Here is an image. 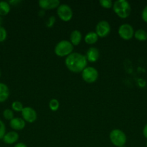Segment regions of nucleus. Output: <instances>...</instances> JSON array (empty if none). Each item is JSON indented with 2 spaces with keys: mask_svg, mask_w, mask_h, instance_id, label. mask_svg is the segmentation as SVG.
Returning a JSON list of instances; mask_svg holds the SVG:
<instances>
[{
  "mask_svg": "<svg viewBox=\"0 0 147 147\" xmlns=\"http://www.w3.org/2000/svg\"><path fill=\"white\" fill-rule=\"evenodd\" d=\"M99 4L105 9L112 8L113 2L111 0H99Z\"/></svg>",
  "mask_w": 147,
  "mask_h": 147,
  "instance_id": "4be33fe9",
  "label": "nucleus"
},
{
  "mask_svg": "<svg viewBox=\"0 0 147 147\" xmlns=\"http://www.w3.org/2000/svg\"><path fill=\"white\" fill-rule=\"evenodd\" d=\"M134 29L131 24H122L118 27V33L120 37L124 40H130L134 36Z\"/></svg>",
  "mask_w": 147,
  "mask_h": 147,
  "instance_id": "0eeeda50",
  "label": "nucleus"
},
{
  "mask_svg": "<svg viewBox=\"0 0 147 147\" xmlns=\"http://www.w3.org/2000/svg\"><path fill=\"white\" fill-rule=\"evenodd\" d=\"M114 12L121 19H126L131 13V7L126 0H117L112 5Z\"/></svg>",
  "mask_w": 147,
  "mask_h": 147,
  "instance_id": "f03ea898",
  "label": "nucleus"
},
{
  "mask_svg": "<svg viewBox=\"0 0 147 147\" xmlns=\"http://www.w3.org/2000/svg\"><path fill=\"white\" fill-rule=\"evenodd\" d=\"M109 137L111 143L117 147L124 146L126 143V135L120 129H116L111 131Z\"/></svg>",
  "mask_w": 147,
  "mask_h": 147,
  "instance_id": "20e7f679",
  "label": "nucleus"
},
{
  "mask_svg": "<svg viewBox=\"0 0 147 147\" xmlns=\"http://www.w3.org/2000/svg\"><path fill=\"white\" fill-rule=\"evenodd\" d=\"M14 147H27V146L25 144L20 142V143L16 144L14 146Z\"/></svg>",
  "mask_w": 147,
  "mask_h": 147,
  "instance_id": "cd10ccee",
  "label": "nucleus"
},
{
  "mask_svg": "<svg viewBox=\"0 0 147 147\" xmlns=\"http://www.w3.org/2000/svg\"><path fill=\"white\" fill-rule=\"evenodd\" d=\"M133 37L138 41H146L147 40V32L143 29H138L135 31Z\"/></svg>",
  "mask_w": 147,
  "mask_h": 147,
  "instance_id": "a211bd4d",
  "label": "nucleus"
},
{
  "mask_svg": "<svg viewBox=\"0 0 147 147\" xmlns=\"http://www.w3.org/2000/svg\"><path fill=\"white\" fill-rule=\"evenodd\" d=\"M11 7L8 1H0V16H6L10 13Z\"/></svg>",
  "mask_w": 147,
  "mask_h": 147,
  "instance_id": "f3484780",
  "label": "nucleus"
},
{
  "mask_svg": "<svg viewBox=\"0 0 147 147\" xmlns=\"http://www.w3.org/2000/svg\"><path fill=\"white\" fill-rule=\"evenodd\" d=\"M82 39V34L79 30H74L70 34V42L74 46H76L81 42Z\"/></svg>",
  "mask_w": 147,
  "mask_h": 147,
  "instance_id": "4468645a",
  "label": "nucleus"
},
{
  "mask_svg": "<svg viewBox=\"0 0 147 147\" xmlns=\"http://www.w3.org/2000/svg\"><path fill=\"white\" fill-rule=\"evenodd\" d=\"M141 17L145 22L147 23V5L145 6L141 12Z\"/></svg>",
  "mask_w": 147,
  "mask_h": 147,
  "instance_id": "a878e982",
  "label": "nucleus"
},
{
  "mask_svg": "<svg viewBox=\"0 0 147 147\" xmlns=\"http://www.w3.org/2000/svg\"><path fill=\"white\" fill-rule=\"evenodd\" d=\"M65 65L69 70L74 73H82L87 65L86 56L79 53H73L65 59Z\"/></svg>",
  "mask_w": 147,
  "mask_h": 147,
  "instance_id": "f257e3e1",
  "label": "nucleus"
},
{
  "mask_svg": "<svg viewBox=\"0 0 147 147\" xmlns=\"http://www.w3.org/2000/svg\"><path fill=\"white\" fill-rule=\"evenodd\" d=\"M7 37V32L6 29L2 26H0V42H3Z\"/></svg>",
  "mask_w": 147,
  "mask_h": 147,
  "instance_id": "5701e85b",
  "label": "nucleus"
},
{
  "mask_svg": "<svg viewBox=\"0 0 147 147\" xmlns=\"http://www.w3.org/2000/svg\"><path fill=\"white\" fill-rule=\"evenodd\" d=\"M38 4L42 9L47 10L58 8L61 3L59 0H40Z\"/></svg>",
  "mask_w": 147,
  "mask_h": 147,
  "instance_id": "9d476101",
  "label": "nucleus"
},
{
  "mask_svg": "<svg viewBox=\"0 0 147 147\" xmlns=\"http://www.w3.org/2000/svg\"><path fill=\"white\" fill-rule=\"evenodd\" d=\"M21 113L22 119H24V121L27 123H33L35 121L37 118V112L33 108L30 107V106L24 107Z\"/></svg>",
  "mask_w": 147,
  "mask_h": 147,
  "instance_id": "1a4fd4ad",
  "label": "nucleus"
},
{
  "mask_svg": "<svg viewBox=\"0 0 147 147\" xmlns=\"http://www.w3.org/2000/svg\"><path fill=\"white\" fill-rule=\"evenodd\" d=\"M48 106L49 109H50V111H58V109H59L60 103H59V101L57 99L53 98L49 101Z\"/></svg>",
  "mask_w": 147,
  "mask_h": 147,
  "instance_id": "6ab92c4d",
  "label": "nucleus"
},
{
  "mask_svg": "<svg viewBox=\"0 0 147 147\" xmlns=\"http://www.w3.org/2000/svg\"><path fill=\"white\" fill-rule=\"evenodd\" d=\"M86 58L87 62L95 63L99 57V51L97 47H90L86 53Z\"/></svg>",
  "mask_w": 147,
  "mask_h": 147,
  "instance_id": "9b49d317",
  "label": "nucleus"
},
{
  "mask_svg": "<svg viewBox=\"0 0 147 147\" xmlns=\"http://www.w3.org/2000/svg\"><path fill=\"white\" fill-rule=\"evenodd\" d=\"M19 139V134L17 132L15 131H9L5 134L4 138H3V142L5 144L9 145L14 144L16 142L18 141Z\"/></svg>",
  "mask_w": 147,
  "mask_h": 147,
  "instance_id": "ddd939ff",
  "label": "nucleus"
},
{
  "mask_svg": "<svg viewBox=\"0 0 147 147\" xmlns=\"http://www.w3.org/2000/svg\"><path fill=\"white\" fill-rule=\"evenodd\" d=\"M55 22H56V17L54 16H50L46 21V24L48 27H52L54 25Z\"/></svg>",
  "mask_w": 147,
  "mask_h": 147,
  "instance_id": "393cba45",
  "label": "nucleus"
},
{
  "mask_svg": "<svg viewBox=\"0 0 147 147\" xmlns=\"http://www.w3.org/2000/svg\"><path fill=\"white\" fill-rule=\"evenodd\" d=\"M44 11H45V10H41V11H39V15L42 16V15H43V14H45Z\"/></svg>",
  "mask_w": 147,
  "mask_h": 147,
  "instance_id": "c85d7f7f",
  "label": "nucleus"
},
{
  "mask_svg": "<svg viewBox=\"0 0 147 147\" xmlns=\"http://www.w3.org/2000/svg\"><path fill=\"white\" fill-rule=\"evenodd\" d=\"M111 27L106 20H101L95 27V32L99 37H105L110 33Z\"/></svg>",
  "mask_w": 147,
  "mask_h": 147,
  "instance_id": "6e6552de",
  "label": "nucleus"
},
{
  "mask_svg": "<svg viewBox=\"0 0 147 147\" xmlns=\"http://www.w3.org/2000/svg\"><path fill=\"white\" fill-rule=\"evenodd\" d=\"M24 109L22 103L19 100H15L13 101L12 103V109L16 112H22V111Z\"/></svg>",
  "mask_w": 147,
  "mask_h": 147,
  "instance_id": "aec40b11",
  "label": "nucleus"
},
{
  "mask_svg": "<svg viewBox=\"0 0 147 147\" xmlns=\"http://www.w3.org/2000/svg\"><path fill=\"white\" fill-rule=\"evenodd\" d=\"M6 134V126L4 122L0 120V139H3Z\"/></svg>",
  "mask_w": 147,
  "mask_h": 147,
  "instance_id": "b1692460",
  "label": "nucleus"
},
{
  "mask_svg": "<svg viewBox=\"0 0 147 147\" xmlns=\"http://www.w3.org/2000/svg\"><path fill=\"white\" fill-rule=\"evenodd\" d=\"M99 76V73L95 67L89 66L85 67L82 72V78L84 81L88 83H93L97 81Z\"/></svg>",
  "mask_w": 147,
  "mask_h": 147,
  "instance_id": "39448f33",
  "label": "nucleus"
},
{
  "mask_svg": "<svg viewBox=\"0 0 147 147\" xmlns=\"http://www.w3.org/2000/svg\"><path fill=\"white\" fill-rule=\"evenodd\" d=\"M10 96V89L3 83H0V103L6 101Z\"/></svg>",
  "mask_w": 147,
  "mask_h": 147,
  "instance_id": "2eb2a0df",
  "label": "nucleus"
},
{
  "mask_svg": "<svg viewBox=\"0 0 147 147\" xmlns=\"http://www.w3.org/2000/svg\"><path fill=\"white\" fill-rule=\"evenodd\" d=\"M143 134H144V137L146 139H147V123L145 125V126L144 127V129H143Z\"/></svg>",
  "mask_w": 147,
  "mask_h": 147,
  "instance_id": "bb28decb",
  "label": "nucleus"
},
{
  "mask_svg": "<svg viewBox=\"0 0 147 147\" xmlns=\"http://www.w3.org/2000/svg\"><path fill=\"white\" fill-rule=\"evenodd\" d=\"M3 117L6 119V120L11 121L12 119H14V112L12 109H7L3 111Z\"/></svg>",
  "mask_w": 147,
  "mask_h": 147,
  "instance_id": "412c9836",
  "label": "nucleus"
},
{
  "mask_svg": "<svg viewBox=\"0 0 147 147\" xmlns=\"http://www.w3.org/2000/svg\"><path fill=\"white\" fill-rule=\"evenodd\" d=\"M26 122L24 121V119L20 117H16L10 121V127L14 131H21L25 127Z\"/></svg>",
  "mask_w": 147,
  "mask_h": 147,
  "instance_id": "f8f14e48",
  "label": "nucleus"
},
{
  "mask_svg": "<svg viewBox=\"0 0 147 147\" xmlns=\"http://www.w3.org/2000/svg\"><path fill=\"white\" fill-rule=\"evenodd\" d=\"M146 146L147 147V142H146Z\"/></svg>",
  "mask_w": 147,
  "mask_h": 147,
  "instance_id": "2f4dec72",
  "label": "nucleus"
},
{
  "mask_svg": "<svg viewBox=\"0 0 147 147\" xmlns=\"http://www.w3.org/2000/svg\"><path fill=\"white\" fill-rule=\"evenodd\" d=\"M74 45L66 40H61L54 47V53L61 57H67L73 53Z\"/></svg>",
  "mask_w": 147,
  "mask_h": 147,
  "instance_id": "7ed1b4c3",
  "label": "nucleus"
},
{
  "mask_svg": "<svg viewBox=\"0 0 147 147\" xmlns=\"http://www.w3.org/2000/svg\"><path fill=\"white\" fill-rule=\"evenodd\" d=\"M98 35L95 32H89L84 37V41L88 45H94L98 41Z\"/></svg>",
  "mask_w": 147,
  "mask_h": 147,
  "instance_id": "dca6fc26",
  "label": "nucleus"
},
{
  "mask_svg": "<svg viewBox=\"0 0 147 147\" xmlns=\"http://www.w3.org/2000/svg\"><path fill=\"white\" fill-rule=\"evenodd\" d=\"M1 70H0V78H1Z\"/></svg>",
  "mask_w": 147,
  "mask_h": 147,
  "instance_id": "7c9ffc66",
  "label": "nucleus"
},
{
  "mask_svg": "<svg viewBox=\"0 0 147 147\" xmlns=\"http://www.w3.org/2000/svg\"><path fill=\"white\" fill-rule=\"evenodd\" d=\"M2 22H3V19L2 17L0 16V26H1V24H2Z\"/></svg>",
  "mask_w": 147,
  "mask_h": 147,
  "instance_id": "c756f323",
  "label": "nucleus"
},
{
  "mask_svg": "<svg viewBox=\"0 0 147 147\" xmlns=\"http://www.w3.org/2000/svg\"><path fill=\"white\" fill-rule=\"evenodd\" d=\"M73 10L66 4H61L57 8V15L63 22H69L73 17Z\"/></svg>",
  "mask_w": 147,
  "mask_h": 147,
  "instance_id": "423d86ee",
  "label": "nucleus"
}]
</instances>
